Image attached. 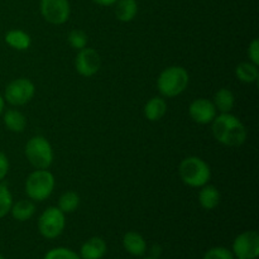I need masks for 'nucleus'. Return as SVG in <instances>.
Segmentation results:
<instances>
[{
  "label": "nucleus",
  "instance_id": "nucleus-1",
  "mask_svg": "<svg viewBox=\"0 0 259 259\" xmlns=\"http://www.w3.org/2000/svg\"><path fill=\"white\" fill-rule=\"evenodd\" d=\"M212 134L219 143L228 147H239L247 139L244 124L233 114H220L212 120Z\"/></svg>",
  "mask_w": 259,
  "mask_h": 259
},
{
  "label": "nucleus",
  "instance_id": "nucleus-2",
  "mask_svg": "<svg viewBox=\"0 0 259 259\" xmlns=\"http://www.w3.org/2000/svg\"><path fill=\"white\" fill-rule=\"evenodd\" d=\"M189 72L181 66L164 68L157 78V88L164 98H176L186 90L189 85Z\"/></svg>",
  "mask_w": 259,
  "mask_h": 259
},
{
  "label": "nucleus",
  "instance_id": "nucleus-3",
  "mask_svg": "<svg viewBox=\"0 0 259 259\" xmlns=\"http://www.w3.org/2000/svg\"><path fill=\"white\" fill-rule=\"evenodd\" d=\"M179 174L185 185L190 187H202L211 177L210 166L200 157H187L182 159Z\"/></svg>",
  "mask_w": 259,
  "mask_h": 259
},
{
  "label": "nucleus",
  "instance_id": "nucleus-4",
  "mask_svg": "<svg viewBox=\"0 0 259 259\" xmlns=\"http://www.w3.org/2000/svg\"><path fill=\"white\" fill-rule=\"evenodd\" d=\"M55 189V176L48 169H35L25 181V194L33 201H45Z\"/></svg>",
  "mask_w": 259,
  "mask_h": 259
},
{
  "label": "nucleus",
  "instance_id": "nucleus-5",
  "mask_svg": "<svg viewBox=\"0 0 259 259\" xmlns=\"http://www.w3.org/2000/svg\"><path fill=\"white\" fill-rule=\"evenodd\" d=\"M25 156L35 169H47L53 162L52 146L45 137H32L25 144Z\"/></svg>",
  "mask_w": 259,
  "mask_h": 259
},
{
  "label": "nucleus",
  "instance_id": "nucleus-6",
  "mask_svg": "<svg viewBox=\"0 0 259 259\" xmlns=\"http://www.w3.org/2000/svg\"><path fill=\"white\" fill-rule=\"evenodd\" d=\"M65 214L56 206L47 207L38 219V230L42 237L47 238V239H55V238L60 237L65 230Z\"/></svg>",
  "mask_w": 259,
  "mask_h": 259
},
{
  "label": "nucleus",
  "instance_id": "nucleus-7",
  "mask_svg": "<svg viewBox=\"0 0 259 259\" xmlns=\"http://www.w3.org/2000/svg\"><path fill=\"white\" fill-rule=\"evenodd\" d=\"M35 94V86L24 77L15 78L8 83L4 91V100L14 106H22L29 103Z\"/></svg>",
  "mask_w": 259,
  "mask_h": 259
},
{
  "label": "nucleus",
  "instance_id": "nucleus-8",
  "mask_svg": "<svg viewBox=\"0 0 259 259\" xmlns=\"http://www.w3.org/2000/svg\"><path fill=\"white\" fill-rule=\"evenodd\" d=\"M40 14L45 18L46 22L51 24H63L70 18V2L68 0H40Z\"/></svg>",
  "mask_w": 259,
  "mask_h": 259
},
{
  "label": "nucleus",
  "instance_id": "nucleus-9",
  "mask_svg": "<svg viewBox=\"0 0 259 259\" xmlns=\"http://www.w3.org/2000/svg\"><path fill=\"white\" fill-rule=\"evenodd\" d=\"M233 254L240 259H257L259 255V235L255 230H248L238 235L233 243Z\"/></svg>",
  "mask_w": 259,
  "mask_h": 259
},
{
  "label": "nucleus",
  "instance_id": "nucleus-10",
  "mask_svg": "<svg viewBox=\"0 0 259 259\" xmlns=\"http://www.w3.org/2000/svg\"><path fill=\"white\" fill-rule=\"evenodd\" d=\"M101 67V58L94 48H82L75 57V68L83 77L96 75Z\"/></svg>",
  "mask_w": 259,
  "mask_h": 259
},
{
  "label": "nucleus",
  "instance_id": "nucleus-11",
  "mask_svg": "<svg viewBox=\"0 0 259 259\" xmlns=\"http://www.w3.org/2000/svg\"><path fill=\"white\" fill-rule=\"evenodd\" d=\"M217 109L209 99H196L190 104L189 115L195 123L210 124L217 116Z\"/></svg>",
  "mask_w": 259,
  "mask_h": 259
},
{
  "label": "nucleus",
  "instance_id": "nucleus-12",
  "mask_svg": "<svg viewBox=\"0 0 259 259\" xmlns=\"http://www.w3.org/2000/svg\"><path fill=\"white\" fill-rule=\"evenodd\" d=\"M106 243L103 238L93 237L86 240L80 249V257L82 259H101L105 255Z\"/></svg>",
  "mask_w": 259,
  "mask_h": 259
},
{
  "label": "nucleus",
  "instance_id": "nucleus-13",
  "mask_svg": "<svg viewBox=\"0 0 259 259\" xmlns=\"http://www.w3.org/2000/svg\"><path fill=\"white\" fill-rule=\"evenodd\" d=\"M123 247L129 254L141 257L147 252L146 239L137 232H128L123 237Z\"/></svg>",
  "mask_w": 259,
  "mask_h": 259
},
{
  "label": "nucleus",
  "instance_id": "nucleus-14",
  "mask_svg": "<svg viewBox=\"0 0 259 259\" xmlns=\"http://www.w3.org/2000/svg\"><path fill=\"white\" fill-rule=\"evenodd\" d=\"M167 113V103L164 99L154 96L151 100L147 101L144 105V116L149 121H158L166 115Z\"/></svg>",
  "mask_w": 259,
  "mask_h": 259
},
{
  "label": "nucleus",
  "instance_id": "nucleus-15",
  "mask_svg": "<svg viewBox=\"0 0 259 259\" xmlns=\"http://www.w3.org/2000/svg\"><path fill=\"white\" fill-rule=\"evenodd\" d=\"M199 202L205 210H214L220 204V192L214 185H204L199 192Z\"/></svg>",
  "mask_w": 259,
  "mask_h": 259
},
{
  "label": "nucleus",
  "instance_id": "nucleus-16",
  "mask_svg": "<svg viewBox=\"0 0 259 259\" xmlns=\"http://www.w3.org/2000/svg\"><path fill=\"white\" fill-rule=\"evenodd\" d=\"M137 13H138L137 0H118L115 3V15L120 22H132L136 18Z\"/></svg>",
  "mask_w": 259,
  "mask_h": 259
},
{
  "label": "nucleus",
  "instance_id": "nucleus-17",
  "mask_svg": "<svg viewBox=\"0 0 259 259\" xmlns=\"http://www.w3.org/2000/svg\"><path fill=\"white\" fill-rule=\"evenodd\" d=\"M5 42L8 46L17 51H25L30 47V35L20 29H12L5 34Z\"/></svg>",
  "mask_w": 259,
  "mask_h": 259
},
{
  "label": "nucleus",
  "instance_id": "nucleus-18",
  "mask_svg": "<svg viewBox=\"0 0 259 259\" xmlns=\"http://www.w3.org/2000/svg\"><path fill=\"white\" fill-rule=\"evenodd\" d=\"M212 103H214L217 111H220L222 114L230 113L233 110V108H234L235 104L234 94L229 89H220L219 91L215 93L214 101Z\"/></svg>",
  "mask_w": 259,
  "mask_h": 259
},
{
  "label": "nucleus",
  "instance_id": "nucleus-19",
  "mask_svg": "<svg viewBox=\"0 0 259 259\" xmlns=\"http://www.w3.org/2000/svg\"><path fill=\"white\" fill-rule=\"evenodd\" d=\"M12 217L18 222H27L34 215L35 206L30 200H19L12 205Z\"/></svg>",
  "mask_w": 259,
  "mask_h": 259
},
{
  "label": "nucleus",
  "instance_id": "nucleus-20",
  "mask_svg": "<svg viewBox=\"0 0 259 259\" xmlns=\"http://www.w3.org/2000/svg\"><path fill=\"white\" fill-rule=\"evenodd\" d=\"M4 124L13 133H22L27 126V119L19 110L12 109L4 114Z\"/></svg>",
  "mask_w": 259,
  "mask_h": 259
},
{
  "label": "nucleus",
  "instance_id": "nucleus-21",
  "mask_svg": "<svg viewBox=\"0 0 259 259\" xmlns=\"http://www.w3.org/2000/svg\"><path fill=\"white\" fill-rule=\"evenodd\" d=\"M235 76L239 81L245 83L257 82L259 78V70L258 66L249 62H242L235 68Z\"/></svg>",
  "mask_w": 259,
  "mask_h": 259
},
{
  "label": "nucleus",
  "instance_id": "nucleus-22",
  "mask_svg": "<svg viewBox=\"0 0 259 259\" xmlns=\"http://www.w3.org/2000/svg\"><path fill=\"white\" fill-rule=\"evenodd\" d=\"M80 206V196L75 191H66L58 200V209L63 214H70Z\"/></svg>",
  "mask_w": 259,
  "mask_h": 259
},
{
  "label": "nucleus",
  "instance_id": "nucleus-23",
  "mask_svg": "<svg viewBox=\"0 0 259 259\" xmlns=\"http://www.w3.org/2000/svg\"><path fill=\"white\" fill-rule=\"evenodd\" d=\"M13 205V196L4 184H0V219L10 212Z\"/></svg>",
  "mask_w": 259,
  "mask_h": 259
},
{
  "label": "nucleus",
  "instance_id": "nucleus-24",
  "mask_svg": "<svg viewBox=\"0 0 259 259\" xmlns=\"http://www.w3.org/2000/svg\"><path fill=\"white\" fill-rule=\"evenodd\" d=\"M67 40H68V43H70L71 47L75 48V50H77V51H80L88 46V34H86L83 30L75 29V30H72V32H70Z\"/></svg>",
  "mask_w": 259,
  "mask_h": 259
},
{
  "label": "nucleus",
  "instance_id": "nucleus-25",
  "mask_svg": "<svg viewBox=\"0 0 259 259\" xmlns=\"http://www.w3.org/2000/svg\"><path fill=\"white\" fill-rule=\"evenodd\" d=\"M43 259H80V255L68 248H55L46 253Z\"/></svg>",
  "mask_w": 259,
  "mask_h": 259
},
{
  "label": "nucleus",
  "instance_id": "nucleus-26",
  "mask_svg": "<svg viewBox=\"0 0 259 259\" xmlns=\"http://www.w3.org/2000/svg\"><path fill=\"white\" fill-rule=\"evenodd\" d=\"M202 259H234V254L228 248L214 247L205 253Z\"/></svg>",
  "mask_w": 259,
  "mask_h": 259
},
{
  "label": "nucleus",
  "instance_id": "nucleus-27",
  "mask_svg": "<svg viewBox=\"0 0 259 259\" xmlns=\"http://www.w3.org/2000/svg\"><path fill=\"white\" fill-rule=\"evenodd\" d=\"M248 56H249V61L254 65H259V40L255 38L249 43L248 47Z\"/></svg>",
  "mask_w": 259,
  "mask_h": 259
},
{
  "label": "nucleus",
  "instance_id": "nucleus-28",
  "mask_svg": "<svg viewBox=\"0 0 259 259\" xmlns=\"http://www.w3.org/2000/svg\"><path fill=\"white\" fill-rule=\"evenodd\" d=\"M9 172V159L4 152H0V182L7 177Z\"/></svg>",
  "mask_w": 259,
  "mask_h": 259
},
{
  "label": "nucleus",
  "instance_id": "nucleus-29",
  "mask_svg": "<svg viewBox=\"0 0 259 259\" xmlns=\"http://www.w3.org/2000/svg\"><path fill=\"white\" fill-rule=\"evenodd\" d=\"M116 2L118 0H94V3L101 5V7H111V5H115Z\"/></svg>",
  "mask_w": 259,
  "mask_h": 259
},
{
  "label": "nucleus",
  "instance_id": "nucleus-30",
  "mask_svg": "<svg viewBox=\"0 0 259 259\" xmlns=\"http://www.w3.org/2000/svg\"><path fill=\"white\" fill-rule=\"evenodd\" d=\"M4 98H3L2 95H0V115H2L3 110H4Z\"/></svg>",
  "mask_w": 259,
  "mask_h": 259
},
{
  "label": "nucleus",
  "instance_id": "nucleus-31",
  "mask_svg": "<svg viewBox=\"0 0 259 259\" xmlns=\"http://www.w3.org/2000/svg\"><path fill=\"white\" fill-rule=\"evenodd\" d=\"M0 259H5V258H4V257H3V255H2V254H0Z\"/></svg>",
  "mask_w": 259,
  "mask_h": 259
},
{
  "label": "nucleus",
  "instance_id": "nucleus-32",
  "mask_svg": "<svg viewBox=\"0 0 259 259\" xmlns=\"http://www.w3.org/2000/svg\"><path fill=\"white\" fill-rule=\"evenodd\" d=\"M146 259H157V258H146Z\"/></svg>",
  "mask_w": 259,
  "mask_h": 259
},
{
  "label": "nucleus",
  "instance_id": "nucleus-33",
  "mask_svg": "<svg viewBox=\"0 0 259 259\" xmlns=\"http://www.w3.org/2000/svg\"><path fill=\"white\" fill-rule=\"evenodd\" d=\"M237 259H240V258H237Z\"/></svg>",
  "mask_w": 259,
  "mask_h": 259
}]
</instances>
